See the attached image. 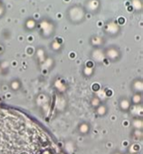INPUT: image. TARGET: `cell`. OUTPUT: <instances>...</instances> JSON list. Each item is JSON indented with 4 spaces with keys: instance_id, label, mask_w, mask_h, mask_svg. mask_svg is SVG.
<instances>
[{
    "instance_id": "7a4b0ae2",
    "label": "cell",
    "mask_w": 143,
    "mask_h": 154,
    "mask_svg": "<svg viewBox=\"0 0 143 154\" xmlns=\"http://www.w3.org/2000/svg\"><path fill=\"white\" fill-rule=\"evenodd\" d=\"M37 27L40 30V35L44 38H50L53 36L56 30L55 22L50 17H44L38 21Z\"/></svg>"
},
{
    "instance_id": "5b68a950",
    "label": "cell",
    "mask_w": 143,
    "mask_h": 154,
    "mask_svg": "<svg viewBox=\"0 0 143 154\" xmlns=\"http://www.w3.org/2000/svg\"><path fill=\"white\" fill-rule=\"evenodd\" d=\"M37 25H38V21L32 17H26L24 21L23 24V27L26 31L27 32H33L37 28Z\"/></svg>"
},
{
    "instance_id": "3957f363",
    "label": "cell",
    "mask_w": 143,
    "mask_h": 154,
    "mask_svg": "<svg viewBox=\"0 0 143 154\" xmlns=\"http://www.w3.org/2000/svg\"><path fill=\"white\" fill-rule=\"evenodd\" d=\"M102 31L107 35L114 37V36H117L120 35V33L121 31V27H120V24L115 19L110 18L104 23V25L102 26Z\"/></svg>"
},
{
    "instance_id": "6da1fadb",
    "label": "cell",
    "mask_w": 143,
    "mask_h": 154,
    "mask_svg": "<svg viewBox=\"0 0 143 154\" xmlns=\"http://www.w3.org/2000/svg\"><path fill=\"white\" fill-rule=\"evenodd\" d=\"M87 13L82 4H72L65 10L66 20L75 26H79L86 20Z\"/></svg>"
},
{
    "instance_id": "52a82bcc",
    "label": "cell",
    "mask_w": 143,
    "mask_h": 154,
    "mask_svg": "<svg viewBox=\"0 0 143 154\" xmlns=\"http://www.w3.org/2000/svg\"><path fill=\"white\" fill-rule=\"evenodd\" d=\"M90 43L93 45H96V46H100L104 43V40L102 37L99 36V35H93L90 38Z\"/></svg>"
},
{
    "instance_id": "ba28073f",
    "label": "cell",
    "mask_w": 143,
    "mask_h": 154,
    "mask_svg": "<svg viewBox=\"0 0 143 154\" xmlns=\"http://www.w3.org/2000/svg\"><path fill=\"white\" fill-rule=\"evenodd\" d=\"M6 13H7V8L3 3L2 5H0V19H1L2 17H4Z\"/></svg>"
},
{
    "instance_id": "8992f818",
    "label": "cell",
    "mask_w": 143,
    "mask_h": 154,
    "mask_svg": "<svg viewBox=\"0 0 143 154\" xmlns=\"http://www.w3.org/2000/svg\"><path fill=\"white\" fill-rule=\"evenodd\" d=\"M132 10L137 14H141L143 11V0H129Z\"/></svg>"
},
{
    "instance_id": "277c9868",
    "label": "cell",
    "mask_w": 143,
    "mask_h": 154,
    "mask_svg": "<svg viewBox=\"0 0 143 154\" xmlns=\"http://www.w3.org/2000/svg\"><path fill=\"white\" fill-rule=\"evenodd\" d=\"M83 6L87 14L96 16L102 10V0H85Z\"/></svg>"
},
{
    "instance_id": "9c48e42d",
    "label": "cell",
    "mask_w": 143,
    "mask_h": 154,
    "mask_svg": "<svg viewBox=\"0 0 143 154\" xmlns=\"http://www.w3.org/2000/svg\"><path fill=\"white\" fill-rule=\"evenodd\" d=\"M3 4V0H0V5H2Z\"/></svg>"
}]
</instances>
